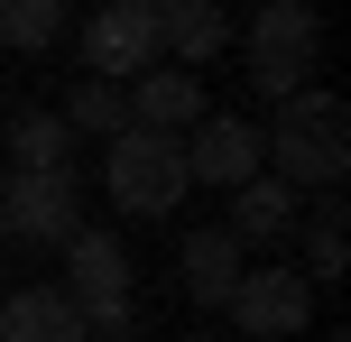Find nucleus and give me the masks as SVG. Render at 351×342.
Listing matches in <instances>:
<instances>
[{
    "mask_svg": "<svg viewBox=\"0 0 351 342\" xmlns=\"http://www.w3.org/2000/svg\"><path fill=\"white\" fill-rule=\"evenodd\" d=\"M0 241H10V232H0Z\"/></svg>",
    "mask_w": 351,
    "mask_h": 342,
    "instance_id": "obj_19",
    "label": "nucleus"
},
{
    "mask_svg": "<svg viewBox=\"0 0 351 342\" xmlns=\"http://www.w3.org/2000/svg\"><path fill=\"white\" fill-rule=\"evenodd\" d=\"M0 139H10V176H74V130L56 111H19Z\"/></svg>",
    "mask_w": 351,
    "mask_h": 342,
    "instance_id": "obj_13",
    "label": "nucleus"
},
{
    "mask_svg": "<svg viewBox=\"0 0 351 342\" xmlns=\"http://www.w3.org/2000/svg\"><path fill=\"white\" fill-rule=\"evenodd\" d=\"M222 232L241 241V250H250V241H287V232H296V195H287L278 176H250L241 195H231V222H222Z\"/></svg>",
    "mask_w": 351,
    "mask_h": 342,
    "instance_id": "obj_14",
    "label": "nucleus"
},
{
    "mask_svg": "<svg viewBox=\"0 0 351 342\" xmlns=\"http://www.w3.org/2000/svg\"><path fill=\"white\" fill-rule=\"evenodd\" d=\"M56 37H65V10H56V0H0V47L37 56V47H56Z\"/></svg>",
    "mask_w": 351,
    "mask_h": 342,
    "instance_id": "obj_17",
    "label": "nucleus"
},
{
    "mask_svg": "<svg viewBox=\"0 0 351 342\" xmlns=\"http://www.w3.org/2000/svg\"><path fill=\"white\" fill-rule=\"evenodd\" d=\"M102 185H111V204H121V213L167 222L176 204L194 195V176H185V139H158V130H121V139L102 148Z\"/></svg>",
    "mask_w": 351,
    "mask_h": 342,
    "instance_id": "obj_2",
    "label": "nucleus"
},
{
    "mask_svg": "<svg viewBox=\"0 0 351 342\" xmlns=\"http://www.w3.org/2000/svg\"><path fill=\"white\" fill-rule=\"evenodd\" d=\"M65 296L84 315V333H130V241L84 222L65 241Z\"/></svg>",
    "mask_w": 351,
    "mask_h": 342,
    "instance_id": "obj_4",
    "label": "nucleus"
},
{
    "mask_svg": "<svg viewBox=\"0 0 351 342\" xmlns=\"http://www.w3.org/2000/svg\"><path fill=\"white\" fill-rule=\"evenodd\" d=\"M296 222H305V269H296V278H305V287H333V278H342V259H351V241H342V222H351V213L324 195L315 213H296Z\"/></svg>",
    "mask_w": 351,
    "mask_h": 342,
    "instance_id": "obj_16",
    "label": "nucleus"
},
{
    "mask_svg": "<svg viewBox=\"0 0 351 342\" xmlns=\"http://www.w3.org/2000/svg\"><path fill=\"white\" fill-rule=\"evenodd\" d=\"M185 176H194V185H222V195H241L250 176H268L259 121H241V111H204V121L185 130Z\"/></svg>",
    "mask_w": 351,
    "mask_h": 342,
    "instance_id": "obj_6",
    "label": "nucleus"
},
{
    "mask_svg": "<svg viewBox=\"0 0 351 342\" xmlns=\"http://www.w3.org/2000/svg\"><path fill=\"white\" fill-rule=\"evenodd\" d=\"M93 342H148V333H93Z\"/></svg>",
    "mask_w": 351,
    "mask_h": 342,
    "instance_id": "obj_18",
    "label": "nucleus"
},
{
    "mask_svg": "<svg viewBox=\"0 0 351 342\" xmlns=\"http://www.w3.org/2000/svg\"><path fill=\"white\" fill-rule=\"evenodd\" d=\"M56 121H65L74 130V139H121V130H130V84H102V74H84V84H74L65 93V111H56Z\"/></svg>",
    "mask_w": 351,
    "mask_h": 342,
    "instance_id": "obj_15",
    "label": "nucleus"
},
{
    "mask_svg": "<svg viewBox=\"0 0 351 342\" xmlns=\"http://www.w3.org/2000/svg\"><path fill=\"white\" fill-rule=\"evenodd\" d=\"M204 111H213V102H204V74H176V65H158V74H139V84H130V130L185 139Z\"/></svg>",
    "mask_w": 351,
    "mask_h": 342,
    "instance_id": "obj_10",
    "label": "nucleus"
},
{
    "mask_svg": "<svg viewBox=\"0 0 351 342\" xmlns=\"http://www.w3.org/2000/svg\"><path fill=\"white\" fill-rule=\"evenodd\" d=\"M241 241L222 232V222H194L185 232V250H176V278H185V306H204V315H222L231 306V287H241Z\"/></svg>",
    "mask_w": 351,
    "mask_h": 342,
    "instance_id": "obj_9",
    "label": "nucleus"
},
{
    "mask_svg": "<svg viewBox=\"0 0 351 342\" xmlns=\"http://www.w3.org/2000/svg\"><path fill=\"white\" fill-rule=\"evenodd\" d=\"M259 139H268V176L287 195H333L351 167V111L305 84L296 102H278V130H259Z\"/></svg>",
    "mask_w": 351,
    "mask_h": 342,
    "instance_id": "obj_1",
    "label": "nucleus"
},
{
    "mask_svg": "<svg viewBox=\"0 0 351 342\" xmlns=\"http://www.w3.org/2000/svg\"><path fill=\"white\" fill-rule=\"evenodd\" d=\"M231 324H241L250 342H287L315 324V287H305L296 269H241V287H231Z\"/></svg>",
    "mask_w": 351,
    "mask_h": 342,
    "instance_id": "obj_8",
    "label": "nucleus"
},
{
    "mask_svg": "<svg viewBox=\"0 0 351 342\" xmlns=\"http://www.w3.org/2000/svg\"><path fill=\"white\" fill-rule=\"evenodd\" d=\"M0 342H93L65 287H19L0 296Z\"/></svg>",
    "mask_w": 351,
    "mask_h": 342,
    "instance_id": "obj_12",
    "label": "nucleus"
},
{
    "mask_svg": "<svg viewBox=\"0 0 351 342\" xmlns=\"http://www.w3.org/2000/svg\"><path fill=\"white\" fill-rule=\"evenodd\" d=\"M158 0H111V10L84 19V74H102V84H139V74H158Z\"/></svg>",
    "mask_w": 351,
    "mask_h": 342,
    "instance_id": "obj_5",
    "label": "nucleus"
},
{
    "mask_svg": "<svg viewBox=\"0 0 351 342\" xmlns=\"http://www.w3.org/2000/svg\"><path fill=\"white\" fill-rule=\"evenodd\" d=\"M158 47L176 56V74H194V65H213L222 47H241V28H231L213 0H158Z\"/></svg>",
    "mask_w": 351,
    "mask_h": 342,
    "instance_id": "obj_11",
    "label": "nucleus"
},
{
    "mask_svg": "<svg viewBox=\"0 0 351 342\" xmlns=\"http://www.w3.org/2000/svg\"><path fill=\"white\" fill-rule=\"evenodd\" d=\"M241 47H250V84H259L268 102H296V93H305V74H315L324 19L305 10V0H268V10L241 28Z\"/></svg>",
    "mask_w": 351,
    "mask_h": 342,
    "instance_id": "obj_3",
    "label": "nucleus"
},
{
    "mask_svg": "<svg viewBox=\"0 0 351 342\" xmlns=\"http://www.w3.org/2000/svg\"><path fill=\"white\" fill-rule=\"evenodd\" d=\"M0 232L37 241V250H65L84 232V185L74 176H10L0 185Z\"/></svg>",
    "mask_w": 351,
    "mask_h": 342,
    "instance_id": "obj_7",
    "label": "nucleus"
}]
</instances>
